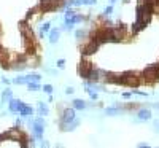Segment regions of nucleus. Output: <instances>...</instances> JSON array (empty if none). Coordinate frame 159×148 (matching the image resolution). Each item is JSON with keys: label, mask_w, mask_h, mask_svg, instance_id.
<instances>
[{"label": "nucleus", "mask_w": 159, "mask_h": 148, "mask_svg": "<svg viewBox=\"0 0 159 148\" xmlns=\"http://www.w3.org/2000/svg\"><path fill=\"white\" fill-rule=\"evenodd\" d=\"M119 80H121V85L130 86V88H137L142 83V77H138L135 72H126L123 75H119Z\"/></svg>", "instance_id": "obj_1"}, {"label": "nucleus", "mask_w": 159, "mask_h": 148, "mask_svg": "<svg viewBox=\"0 0 159 148\" xmlns=\"http://www.w3.org/2000/svg\"><path fill=\"white\" fill-rule=\"evenodd\" d=\"M45 118L43 116H38V118H35L34 121H32V135L35 140H43V134H45Z\"/></svg>", "instance_id": "obj_2"}, {"label": "nucleus", "mask_w": 159, "mask_h": 148, "mask_svg": "<svg viewBox=\"0 0 159 148\" xmlns=\"http://www.w3.org/2000/svg\"><path fill=\"white\" fill-rule=\"evenodd\" d=\"M77 110H75L73 107H65V108H62V112H61V118H59V124H61V127L62 126H65L67 123H70V121H73L75 118H77Z\"/></svg>", "instance_id": "obj_3"}, {"label": "nucleus", "mask_w": 159, "mask_h": 148, "mask_svg": "<svg viewBox=\"0 0 159 148\" xmlns=\"http://www.w3.org/2000/svg\"><path fill=\"white\" fill-rule=\"evenodd\" d=\"M142 78L146 83H154L159 80V67L157 66H151V67H146L142 72Z\"/></svg>", "instance_id": "obj_4"}, {"label": "nucleus", "mask_w": 159, "mask_h": 148, "mask_svg": "<svg viewBox=\"0 0 159 148\" xmlns=\"http://www.w3.org/2000/svg\"><path fill=\"white\" fill-rule=\"evenodd\" d=\"M40 80H42V75H38V73H29V75H22V77L13 78L11 83H14V85H27V83L40 81Z\"/></svg>", "instance_id": "obj_5"}, {"label": "nucleus", "mask_w": 159, "mask_h": 148, "mask_svg": "<svg viewBox=\"0 0 159 148\" xmlns=\"http://www.w3.org/2000/svg\"><path fill=\"white\" fill-rule=\"evenodd\" d=\"M99 43L94 40V38H91L89 37V40H88V43L83 46V54H85V56H89V54H94L97 50H99Z\"/></svg>", "instance_id": "obj_6"}, {"label": "nucleus", "mask_w": 159, "mask_h": 148, "mask_svg": "<svg viewBox=\"0 0 159 148\" xmlns=\"http://www.w3.org/2000/svg\"><path fill=\"white\" fill-rule=\"evenodd\" d=\"M22 104H24L22 100L11 97L10 100H8V110H10V113H13V115L19 113V108H21V105H22Z\"/></svg>", "instance_id": "obj_7"}, {"label": "nucleus", "mask_w": 159, "mask_h": 148, "mask_svg": "<svg viewBox=\"0 0 159 148\" xmlns=\"http://www.w3.org/2000/svg\"><path fill=\"white\" fill-rule=\"evenodd\" d=\"M81 124V119H78V118H75L73 121H70V123H67L65 126H62L61 129L64 132H72V131H75V129H77L78 126Z\"/></svg>", "instance_id": "obj_8"}, {"label": "nucleus", "mask_w": 159, "mask_h": 148, "mask_svg": "<svg viewBox=\"0 0 159 148\" xmlns=\"http://www.w3.org/2000/svg\"><path fill=\"white\" fill-rule=\"evenodd\" d=\"M91 69H92V66H91L89 62H81L80 67H78V72H80V75L86 80L88 75H89V72H91Z\"/></svg>", "instance_id": "obj_9"}, {"label": "nucleus", "mask_w": 159, "mask_h": 148, "mask_svg": "<svg viewBox=\"0 0 159 148\" xmlns=\"http://www.w3.org/2000/svg\"><path fill=\"white\" fill-rule=\"evenodd\" d=\"M37 113H38L40 116H43V118L50 115V108H48V105H46V102H42L40 100V102L37 104Z\"/></svg>", "instance_id": "obj_10"}, {"label": "nucleus", "mask_w": 159, "mask_h": 148, "mask_svg": "<svg viewBox=\"0 0 159 148\" xmlns=\"http://www.w3.org/2000/svg\"><path fill=\"white\" fill-rule=\"evenodd\" d=\"M19 115H21L22 118H30V116L34 115V108H32L30 105H27V104H22L21 108H19Z\"/></svg>", "instance_id": "obj_11"}, {"label": "nucleus", "mask_w": 159, "mask_h": 148, "mask_svg": "<svg viewBox=\"0 0 159 148\" xmlns=\"http://www.w3.org/2000/svg\"><path fill=\"white\" fill-rule=\"evenodd\" d=\"M137 118L140 121H148V119H151V112L148 108H140L137 112Z\"/></svg>", "instance_id": "obj_12"}, {"label": "nucleus", "mask_w": 159, "mask_h": 148, "mask_svg": "<svg viewBox=\"0 0 159 148\" xmlns=\"http://www.w3.org/2000/svg\"><path fill=\"white\" fill-rule=\"evenodd\" d=\"M72 107L75 110H85L88 107V104H86V100H83V99H75L72 102Z\"/></svg>", "instance_id": "obj_13"}, {"label": "nucleus", "mask_w": 159, "mask_h": 148, "mask_svg": "<svg viewBox=\"0 0 159 148\" xmlns=\"http://www.w3.org/2000/svg\"><path fill=\"white\" fill-rule=\"evenodd\" d=\"M121 112H123V107H108V108L104 110V113L107 116H115V115H118Z\"/></svg>", "instance_id": "obj_14"}, {"label": "nucleus", "mask_w": 159, "mask_h": 148, "mask_svg": "<svg viewBox=\"0 0 159 148\" xmlns=\"http://www.w3.org/2000/svg\"><path fill=\"white\" fill-rule=\"evenodd\" d=\"M59 35H61V30H59V29H51V30H50V42H51V43H58Z\"/></svg>", "instance_id": "obj_15"}, {"label": "nucleus", "mask_w": 159, "mask_h": 148, "mask_svg": "<svg viewBox=\"0 0 159 148\" xmlns=\"http://www.w3.org/2000/svg\"><path fill=\"white\" fill-rule=\"evenodd\" d=\"M11 97H13L11 89H10V88H5L3 92H2V102H3V104H8V100H10Z\"/></svg>", "instance_id": "obj_16"}, {"label": "nucleus", "mask_w": 159, "mask_h": 148, "mask_svg": "<svg viewBox=\"0 0 159 148\" xmlns=\"http://www.w3.org/2000/svg\"><path fill=\"white\" fill-rule=\"evenodd\" d=\"M75 37H77L78 42L85 40L86 37H88V30H85V29H77V30H75Z\"/></svg>", "instance_id": "obj_17"}, {"label": "nucleus", "mask_w": 159, "mask_h": 148, "mask_svg": "<svg viewBox=\"0 0 159 148\" xmlns=\"http://www.w3.org/2000/svg\"><path fill=\"white\" fill-rule=\"evenodd\" d=\"M97 0H73V5L81 6V5H96Z\"/></svg>", "instance_id": "obj_18"}, {"label": "nucleus", "mask_w": 159, "mask_h": 148, "mask_svg": "<svg viewBox=\"0 0 159 148\" xmlns=\"http://www.w3.org/2000/svg\"><path fill=\"white\" fill-rule=\"evenodd\" d=\"M27 89L29 91H40L42 89V86H40V83L38 81H32V83H27Z\"/></svg>", "instance_id": "obj_19"}, {"label": "nucleus", "mask_w": 159, "mask_h": 148, "mask_svg": "<svg viewBox=\"0 0 159 148\" xmlns=\"http://www.w3.org/2000/svg\"><path fill=\"white\" fill-rule=\"evenodd\" d=\"M50 30H51V24H50V22H45V24L42 26V29H40V38H42L46 32H50Z\"/></svg>", "instance_id": "obj_20"}, {"label": "nucleus", "mask_w": 159, "mask_h": 148, "mask_svg": "<svg viewBox=\"0 0 159 148\" xmlns=\"http://www.w3.org/2000/svg\"><path fill=\"white\" fill-rule=\"evenodd\" d=\"M86 92L89 94V97H91L92 100H97V99H99V94H97V91H94V89H89V88H86Z\"/></svg>", "instance_id": "obj_21"}, {"label": "nucleus", "mask_w": 159, "mask_h": 148, "mask_svg": "<svg viewBox=\"0 0 159 148\" xmlns=\"http://www.w3.org/2000/svg\"><path fill=\"white\" fill-rule=\"evenodd\" d=\"M42 91L46 92V94H53L54 88H53V85H43V86H42Z\"/></svg>", "instance_id": "obj_22"}, {"label": "nucleus", "mask_w": 159, "mask_h": 148, "mask_svg": "<svg viewBox=\"0 0 159 148\" xmlns=\"http://www.w3.org/2000/svg\"><path fill=\"white\" fill-rule=\"evenodd\" d=\"M56 66H58V69H64V67H65V61H64V59H59Z\"/></svg>", "instance_id": "obj_23"}, {"label": "nucleus", "mask_w": 159, "mask_h": 148, "mask_svg": "<svg viewBox=\"0 0 159 148\" xmlns=\"http://www.w3.org/2000/svg\"><path fill=\"white\" fill-rule=\"evenodd\" d=\"M40 148H51V146H50V142L43 138V140H42V145H40Z\"/></svg>", "instance_id": "obj_24"}, {"label": "nucleus", "mask_w": 159, "mask_h": 148, "mask_svg": "<svg viewBox=\"0 0 159 148\" xmlns=\"http://www.w3.org/2000/svg\"><path fill=\"white\" fill-rule=\"evenodd\" d=\"M111 11H113V6H107L104 13H105V16H108V14H111Z\"/></svg>", "instance_id": "obj_25"}, {"label": "nucleus", "mask_w": 159, "mask_h": 148, "mask_svg": "<svg viewBox=\"0 0 159 148\" xmlns=\"http://www.w3.org/2000/svg\"><path fill=\"white\" fill-rule=\"evenodd\" d=\"M73 92H75L73 88H67V89H65V94H73Z\"/></svg>", "instance_id": "obj_26"}, {"label": "nucleus", "mask_w": 159, "mask_h": 148, "mask_svg": "<svg viewBox=\"0 0 159 148\" xmlns=\"http://www.w3.org/2000/svg\"><path fill=\"white\" fill-rule=\"evenodd\" d=\"M130 96H132V92H124V94H123V97H124V99H129Z\"/></svg>", "instance_id": "obj_27"}, {"label": "nucleus", "mask_w": 159, "mask_h": 148, "mask_svg": "<svg viewBox=\"0 0 159 148\" xmlns=\"http://www.w3.org/2000/svg\"><path fill=\"white\" fill-rule=\"evenodd\" d=\"M50 97H48V102H53V100H54V97H53V94H48Z\"/></svg>", "instance_id": "obj_28"}, {"label": "nucleus", "mask_w": 159, "mask_h": 148, "mask_svg": "<svg viewBox=\"0 0 159 148\" xmlns=\"http://www.w3.org/2000/svg\"><path fill=\"white\" fill-rule=\"evenodd\" d=\"M2 81L5 83V85H10V80H6V78H2Z\"/></svg>", "instance_id": "obj_29"}, {"label": "nucleus", "mask_w": 159, "mask_h": 148, "mask_svg": "<svg viewBox=\"0 0 159 148\" xmlns=\"http://www.w3.org/2000/svg\"><path fill=\"white\" fill-rule=\"evenodd\" d=\"M138 148H151V146H148V145H140Z\"/></svg>", "instance_id": "obj_30"}, {"label": "nucleus", "mask_w": 159, "mask_h": 148, "mask_svg": "<svg viewBox=\"0 0 159 148\" xmlns=\"http://www.w3.org/2000/svg\"><path fill=\"white\" fill-rule=\"evenodd\" d=\"M148 2H151V3H156V0H148Z\"/></svg>", "instance_id": "obj_31"}, {"label": "nucleus", "mask_w": 159, "mask_h": 148, "mask_svg": "<svg viewBox=\"0 0 159 148\" xmlns=\"http://www.w3.org/2000/svg\"><path fill=\"white\" fill-rule=\"evenodd\" d=\"M110 2H116V0H110Z\"/></svg>", "instance_id": "obj_32"}, {"label": "nucleus", "mask_w": 159, "mask_h": 148, "mask_svg": "<svg viewBox=\"0 0 159 148\" xmlns=\"http://www.w3.org/2000/svg\"><path fill=\"white\" fill-rule=\"evenodd\" d=\"M0 138H2V135H0Z\"/></svg>", "instance_id": "obj_33"}, {"label": "nucleus", "mask_w": 159, "mask_h": 148, "mask_svg": "<svg viewBox=\"0 0 159 148\" xmlns=\"http://www.w3.org/2000/svg\"><path fill=\"white\" fill-rule=\"evenodd\" d=\"M157 108H159V105H157Z\"/></svg>", "instance_id": "obj_34"}, {"label": "nucleus", "mask_w": 159, "mask_h": 148, "mask_svg": "<svg viewBox=\"0 0 159 148\" xmlns=\"http://www.w3.org/2000/svg\"><path fill=\"white\" fill-rule=\"evenodd\" d=\"M157 148H159V146H157Z\"/></svg>", "instance_id": "obj_35"}]
</instances>
